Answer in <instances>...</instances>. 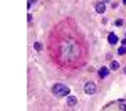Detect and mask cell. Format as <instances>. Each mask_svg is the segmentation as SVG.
I'll return each instance as SVG.
<instances>
[{
	"mask_svg": "<svg viewBox=\"0 0 126 111\" xmlns=\"http://www.w3.org/2000/svg\"><path fill=\"white\" fill-rule=\"evenodd\" d=\"M62 54L66 56V57H74L76 54H78V47H76V44L74 42H64V46H62Z\"/></svg>",
	"mask_w": 126,
	"mask_h": 111,
	"instance_id": "obj_1",
	"label": "cell"
},
{
	"mask_svg": "<svg viewBox=\"0 0 126 111\" xmlns=\"http://www.w3.org/2000/svg\"><path fill=\"white\" fill-rule=\"evenodd\" d=\"M52 93H54V96H69V94H71V89H69L66 84H62V82H57V84H54V88H52Z\"/></svg>",
	"mask_w": 126,
	"mask_h": 111,
	"instance_id": "obj_2",
	"label": "cell"
},
{
	"mask_svg": "<svg viewBox=\"0 0 126 111\" xmlns=\"http://www.w3.org/2000/svg\"><path fill=\"white\" fill-rule=\"evenodd\" d=\"M96 91H97V88H96V84H94L93 81L84 84V93H86V94H94Z\"/></svg>",
	"mask_w": 126,
	"mask_h": 111,
	"instance_id": "obj_3",
	"label": "cell"
},
{
	"mask_svg": "<svg viewBox=\"0 0 126 111\" xmlns=\"http://www.w3.org/2000/svg\"><path fill=\"white\" fill-rule=\"evenodd\" d=\"M108 42H109L111 46H116V44H118V35L114 34V32L108 34Z\"/></svg>",
	"mask_w": 126,
	"mask_h": 111,
	"instance_id": "obj_4",
	"label": "cell"
},
{
	"mask_svg": "<svg viewBox=\"0 0 126 111\" xmlns=\"http://www.w3.org/2000/svg\"><path fill=\"white\" fill-rule=\"evenodd\" d=\"M96 12L97 14H104V12H106V3H104V2H97L96 3Z\"/></svg>",
	"mask_w": 126,
	"mask_h": 111,
	"instance_id": "obj_5",
	"label": "cell"
},
{
	"mask_svg": "<svg viewBox=\"0 0 126 111\" xmlns=\"http://www.w3.org/2000/svg\"><path fill=\"white\" fill-rule=\"evenodd\" d=\"M109 74V67H101L99 69V78H106Z\"/></svg>",
	"mask_w": 126,
	"mask_h": 111,
	"instance_id": "obj_6",
	"label": "cell"
},
{
	"mask_svg": "<svg viewBox=\"0 0 126 111\" xmlns=\"http://www.w3.org/2000/svg\"><path fill=\"white\" fill-rule=\"evenodd\" d=\"M76 103H78V98H76V96H71V94H69V96H67V104H69V106H74Z\"/></svg>",
	"mask_w": 126,
	"mask_h": 111,
	"instance_id": "obj_7",
	"label": "cell"
},
{
	"mask_svg": "<svg viewBox=\"0 0 126 111\" xmlns=\"http://www.w3.org/2000/svg\"><path fill=\"white\" fill-rule=\"evenodd\" d=\"M109 69H119V62L118 61H113L111 66H109Z\"/></svg>",
	"mask_w": 126,
	"mask_h": 111,
	"instance_id": "obj_8",
	"label": "cell"
},
{
	"mask_svg": "<svg viewBox=\"0 0 126 111\" xmlns=\"http://www.w3.org/2000/svg\"><path fill=\"white\" fill-rule=\"evenodd\" d=\"M118 54H126V47L125 46H121V47L118 49Z\"/></svg>",
	"mask_w": 126,
	"mask_h": 111,
	"instance_id": "obj_9",
	"label": "cell"
},
{
	"mask_svg": "<svg viewBox=\"0 0 126 111\" xmlns=\"http://www.w3.org/2000/svg\"><path fill=\"white\" fill-rule=\"evenodd\" d=\"M34 47H35V50H40V49H42V46H40L39 42H35V44H34Z\"/></svg>",
	"mask_w": 126,
	"mask_h": 111,
	"instance_id": "obj_10",
	"label": "cell"
},
{
	"mask_svg": "<svg viewBox=\"0 0 126 111\" xmlns=\"http://www.w3.org/2000/svg\"><path fill=\"white\" fill-rule=\"evenodd\" d=\"M114 24H116V27H121V25H123V20H116Z\"/></svg>",
	"mask_w": 126,
	"mask_h": 111,
	"instance_id": "obj_11",
	"label": "cell"
},
{
	"mask_svg": "<svg viewBox=\"0 0 126 111\" xmlns=\"http://www.w3.org/2000/svg\"><path fill=\"white\" fill-rule=\"evenodd\" d=\"M34 2H35V0H29V7H32V5H34Z\"/></svg>",
	"mask_w": 126,
	"mask_h": 111,
	"instance_id": "obj_12",
	"label": "cell"
},
{
	"mask_svg": "<svg viewBox=\"0 0 126 111\" xmlns=\"http://www.w3.org/2000/svg\"><path fill=\"white\" fill-rule=\"evenodd\" d=\"M121 108H123V111H126V104L125 103H121Z\"/></svg>",
	"mask_w": 126,
	"mask_h": 111,
	"instance_id": "obj_13",
	"label": "cell"
},
{
	"mask_svg": "<svg viewBox=\"0 0 126 111\" xmlns=\"http://www.w3.org/2000/svg\"><path fill=\"white\" fill-rule=\"evenodd\" d=\"M121 44H123V46H125V47H126V37H125V39H123V40H121Z\"/></svg>",
	"mask_w": 126,
	"mask_h": 111,
	"instance_id": "obj_14",
	"label": "cell"
},
{
	"mask_svg": "<svg viewBox=\"0 0 126 111\" xmlns=\"http://www.w3.org/2000/svg\"><path fill=\"white\" fill-rule=\"evenodd\" d=\"M123 3H125V5H126V0H123Z\"/></svg>",
	"mask_w": 126,
	"mask_h": 111,
	"instance_id": "obj_15",
	"label": "cell"
},
{
	"mask_svg": "<svg viewBox=\"0 0 126 111\" xmlns=\"http://www.w3.org/2000/svg\"><path fill=\"white\" fill-rule=\"evenodd\" d=\"M106 2H109V0H104V3H106Z\"/></svg>",
	"mask_w": 126,
	"mask_h": 111,
	"instance_id": "obj_16",
	"label": "cell"
},
{
	"mask_svg": "<svg viewBox=\"0 0 126 111\" xmlns=\"http://www.w3.org/2000/svg\"><path fill=\"white\" fill-rule=\"evenodd\" d=\"M125 74H126V69H125Z\"/></svg>",
	"mask_w": 126,
	"mask_h": 111,
	"instance_id": "obj_17",
	"label": "cell"
},
{
	"mask_svg": "<svg viewBox=\"0 0 126 111\" xmlns=\"http://www.w3.org/2000/svg\"><path fill=\"white\" fill-rule=\"evenodd\" d=\"M125 35H126V32H125Z\"/></svg>",
	"mask_w": 126,
	"mask_h": 111,
	"instance_id": "obj_18",
	"label": "cell"
}]
</instances>
